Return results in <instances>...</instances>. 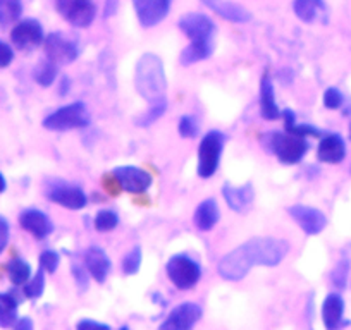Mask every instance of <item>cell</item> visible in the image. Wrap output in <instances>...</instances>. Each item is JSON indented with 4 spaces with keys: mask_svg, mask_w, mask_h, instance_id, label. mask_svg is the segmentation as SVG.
Wrapping results in <instances>:
<instances>
[{
    "mask_svg": "<svg viewBox=\"0 0 351 330\" xmlns=\"http://www.w3.org/2000/svg\"><path fill=\"white\" fill-rule=\"evenodd\" d=\"M180 29L190 38V45L181 53L183 66L200 62L212 55L215 45V25L208 16L190 12L180 19Z\"/></svg>",
    "mask_w": 351,
    "mask_h": 330,
    "instance_id": "1",
    "label": "cell"
},
{
    "mask_svg": "<svg viewBox=\"0 0 351 330\" xmlns=\"http://www.w3.org/2000/svg\"><path fill=\"white\" fill-rule=\"evenodd\" d=\"M134 86L141 99L147 100L150 105L165 103L167 81H165L164 64L155 53H145L138 60L134 69Z\"/></svg>",
    "mask_w": 351,
    "mask_h": 330,
    "instance_id": "2",
    "label": "cell"
},
{
    "mask_svg": "<svg viewBox=\"0 0 351 330\" xmlns=\"http://www.w3.org/2000/svg\"><path fill=\"white\" fill-rule=\"evenodd\" d=\"M288 242L278 238H253L239 246L243 258L250 268L255 265L276 267L288 253Z\"/></svg>",
    "mask_w": 351,
    "mask_h": 330,
    "instance_id": "3",
    "label": "cell"
},
{
    "mask_svg": "<svg viewBox=\"0 0 351 330\" xmlns=\"http://www.w3.org/2000/svg\"><path fill=\"white\" fill-rule=\"evenodd\" d=\"M263 144L271 153H274L282 164L295 165L308 151V141L303 136L289 133H269L263 136Z\"/></svg>",
    "mask_w": 351,
    "mask_h": 330,
    "instance_id": "4",
    "label": "cell"
},
{
    "mask_svg": "<svg viewBox=\"0 0 351 330\" xmlns=\"http://www.w3.org/2000/svg\"><path fill=\"white\" fill-rule=\"evenodd\" d=\"M88 124H90V112L83 102H74L66 107H60L43 120V127L50 131L83 129Z\"/></svg>",
    "mask_w": 351,
    "mask_h": 330,
    "instance_id": "5",
    "label": "cell"
},
{
    "mask_svg": "<svg viewBox=\"0 0 351 330\" xmlns=\"http://www.w3.org/2000/svg\"><path fill=\"white\" fill-rule=\"evenodd\" d=\"M222 148H224V134L219 131H210L202 138L198 147V176L208 179L217 173Z\"/></svg>",
    "mask_w": 351,
    "mask_h": 330,
    "instance_id": "6",
    "label": "cell"
},
{
    "mask_svg": "<svg viewBox=\"0 0 351 330\" xmlns=\"http://www.w3.org/2000/svg\"><path fill=\"white\" fill-rule=\"evenodd\" d=\"M167 275L176 288L186 291L198 284L202 277V268L193 258L186 255H176L169 260Z\"/></svg>",
    "mask_w": 351,
    "mask_h": 330,
    "instance_id": "7",
    "label": "cell"
},
{
    "mask_svg": "<svg viewBox=\"0 0 351 330\" xmlns=\"http://www.w3.org/2000/svg\"><path fill=\"white\" fill-rule=\"evenodd\" d=\"M56 9L74 28H88L97 18L93 0H56Z\"/></svg>",
    "mask_w": 351,
    "mask_h": 330,
    "instance_id": "8",
    "label": "cell"
},
{
    "mask_svg": "<svg viewBox=\"0 0 351 330\" xmlns=\"http://www.w3.org/2000/svg\"><path fill=\"white\" fill-rule=\"evenodd\" d=\"M43 50L50 62L56 66H67V64L74 62L80 55V47L64 33H50L43 40Z\"/></svg>",
    "mask_w": 351,
    "mask_h": 330,
    "instance_id": "9",
    "label": "cell"
},
{
    "mask_svg": "<svg viewBox=\"0 0 351 330\" xmlns=\"http://www.w3.org/2000/svg\"><path fill=\"white\" fill-rule=\"evenodd\" d=\"M45 194L50 201L64 208H69V210H81L88 203L86 194L81 188L74 186V184H67L64 181H50Z\"/></svg>",
    "mask_w": 351,
    "mask_h": 330,
    "instance_id": "10",
    "label": "cell"
},
{
    "mask_svg": "<svg viewBox=\"0 0 351 330\" xmlns=\"http://www.w3.org/2000/svg\"><path fill=\"white\" fill-rule=\"evenodd\" d=\"M45 40L42 25L36 19H23L14 25L11 31V42L19 50H33Z\"/></svg>",
    "mask_w": 351,
    "mask_h": 330,
    "instance_id": "11",
    "label": "cell"
},
{
    "mask_svg": "<svg viewBox=\"0 0 351 330\" xmlns=\"http://www.w3.org/2000/svg\"><path fill=\"white\" fill-rule=\"evenodd\" d=\"M134 12L143 28H154L167 18L171 0H133Z\"/></svg>",
    "mask_w": 351,
    "mask_h": 330,
    "instance_id": "12",
    "label": "cell"
},
{
    "mask_svg": "<svg viewBox=\"0 0 351 330\" xmlns=\"http://www.w3.org/2000/svg\"><path fill=\"white\" fill-rule=\"evenodd\" d=\"M202 308L195 303H183L176 306L158 330H191L202 318Z\"/></svg>",
    "mask_w": 351,
    "mask_h": 330,
    "instance_id": "13",
    "label": "cell"
},
{
    "mask_svg": "<svg viewBox=\"0 0 351 330\" xmlns=\"http://www.w3.org/2000/svg\"><path fill=\"white\" fill-rule=\"evenodd\" d=\"M114 179L119 184L121 190H124L126 193L140 194L145 193L148 188L152 186V176L143 169H138V167H117L114 170Z\"/></svg>",
    "mask_w": 351,
    "mask_h": 330,
    "instance_id": "14",
    "label": "cell"
},
{
    "mask_svg": "<svg viewBox=\"0 0 351 330\" xmlns=\"http://www.w3.org/2000/svg\"><path fill=\"white\" fill-rule=\"evenodd\" d=\"M289 215L308 236L320 234L327 225L326 215L317 208L306 207V205H295V207L289 208Z\"/></svg>",
    "mask_w": 351,
    "mask_h": 330,
    "instance_id": "15",
    "label": "cell"
},
{
    "mask_svg": "<svg viewBox=\"0 0 351 330\" xmlns=\"http://www.w3.org/2000/svg\"><path fill=\"white\" fill-rule=\"evenodd\" d=\"M293 11L300 21L306 25H315V23H327V5L324 0H295L293 2Z\"/></svg>",
    "mask_w": 351,
    "mask_h": 330,
    "instance_id": "16",
    "label": "cell"
},
{
    "mask_svg": "<svg viewBox=\"0 0 351 330\" xmlns=\"http://www.w3.org/2000/svg\"><path fill=\"white\" fill-rule=\"evenodd\" d=\"M19 224L36 239H45L53 229L52 220L43 212L35 210V208H28V210L23 212L19 215Z\"/></svg>",
    "mask_w": 351,
    "mask_h": 330,
    "instance_id": "17",
    "label": "cell"
},
{
    "mask_svg": "<svg viewBox=\"0 0 351 330\" xmlns=\"http://www.w3.org/2000/svg\"><path fill=\"white\" fill-rule=\"evenodd\" d=\"M202 4L226 21L248 23L252 19V14L243 5L231 2V0H202Z\"/></svg>",
    "mask_w": 351,
    "mask_h": 330,
    "instance_id": "18",
    "label": "cell"
},
{
    "mask_svg": "<svg viewBox=\"0 0 351 330\" xmlns=\"http://www.w3.org/2000/svg\"><path fill=\"white\" fill-rule=\"evenodd\" d=\"M317 157L324 164H339L346 157V143L339 134H326L317 148Z\"/></svg>",
    "mask_w": 351,
    "mask_h": 330,
    "instance_id": "19",
    "label": "cell"
},
{
    "mask_svg": "<svg viewBox=\"0 0 351 330\" xmlns=\"http://www.w3.org/2000/svg\"><path fill=\"white\" fill-rule=\"evenodd\" d=\"M84 267H86L88 274L92 275L99 284H104L110 272V260L102 248L92 246L84 255Z\"/></svg>",
    "mask_w": 351,
    "mask_h": 330,
    "instance_id": "20",
    "label": "cell"
},
{
    "mask_svg": "<svg viewBox=\"0 0 351 330\" xmlns=\"http://www.w3.org/2000/svg\"><path fill=\"white\" fill-rule=\"evenodd\" d=\"M222 194H224L226 203L229 205V208H232L238 214H243L250 208V205L253 203V198H255V191L250 183H246L245 186H231V184H226L222 188Z\"/></svg>",
    "mask_w": 351,
    "mask_h": 330,
    "instance_id": "21",
    "label": "cell"
},
{
    "mask_svg": "<svg viewBox=\"0 0 351 330\" xmlns=\"http://www.w3.org/2000/svg\"><path fill=\"white\" fill-rule=\"evenodd\" d=\"M344 301L339 294L332 292L324 299L322 305V320L327 330H339L343 325Z\"/></svg>",
    "mask_w": 351,
    "mask_h": 330,
    "instance_id": "22",
    "label": "cell"
},
{
    "mask_svg": "<svg viewBox=\"0 0 351 330\" xmlns=\"http://www.w3.org/2000/svg\"><path fill=\"white\" fill-rule=\"evenodd\" d=\"M260 110H262L263 119L267 120H276L282 116L281 109L276 103L274 86L267 74L262 77V85H260Z\"/></svg>",
    "mask_w": 351,
    "mask_h": 330,
    "instance_id": "23",
    "label": "cell"
},
{
    "mask_svg": "<svg viewBox=\"0 0 351 330\" xmlns=\"http://www.w3.org/2000/svg\"><path fill=\"white\" fill-rule=\"evenodd\" d=\"M219 207L215 200H205L198 205L197 212H195V225L200 231H210L215 227L219 222Z\"/></svg>",
    "mask_w": 351,
    "mask_h": 330,
    "instance_id": "24",
    "label": "cell"
},
{
    "mask_svg": "<svg viewBox=\"0 0 351 330\" xmlns=\"http://www.w3.org/2000/svg\"><path fill=\"white\" fill-rule=\"evenodd\" d=\"M18 322V299L12 294H0V327L9 329Z\"/></svg>",
    "mask_w": 351,
    "mask_h": 330,
    "instance_id": "25",
    "label": "cell"
},
{
    "mask_svg": "<svg viewBox=\"0 0 351 330\" xmlns=\"http://www.w3.org/2000/svg\"><path fill=\"white\" fill-rule=\"evenodd\" d=\"M23 14L21 0H0V25L9 26L19 21Z\"/></svg>",
    "mask_w": 351,
    "mask_h": 330,
    "instance_id": "26",
    "label": "cell"
},
{
    "mask_svg": "<svg viewBox=\"0 0 351 330\" xmlns=\"http://www.w3.org/2000/svg\"><path fill=\"white\" fill-rule=\"evenodd\" d=\"M8 274L12 284L25 285L26 282L32 279V268H29V265L26 264L25 260L14 258V260H11V264L8 265Z\"/></svg>",
    "mask_w": 351,
    "mask_h": 330,
    "instance_id": "27",
    "label": "cell"
},
{
    "mask_svg": "<svg viewBox=\"0 0 351 330\" xmlns=\"http://www.w3.org/2000/svg\"><path fill=\"white\" fill-rule=\"evenodd\" d=\"M57 67L59 66H56L53 62H50L49 59L42 60V62L35 67V73H33L36 83H38L40 86H45V88L47 86L52 85L57 77Z\"/></svg>",
    "mask_w": 351,
    "mask_h": 330,
    "instance_id": "28",
    "label": "cell"
},
{
    "mask_svg": "<svg viewBox=\"0 0 351 330\" xmlns=\"http://www.w3.org/2000/svg\"><path fill=\"white\" fill-rule=\"evenodd\" d=\"M119 224V217L112 210H100L95 217V229L100 232L112 231Z\"/></svg>",
    "mask_w": 351,
    "mask_h": 330,
    "instance_id": "29",
    "label": "cell"
},
{
    "mask_svg": "<svg viewBox=\"0 0 351 330\" xmlns=\"http://www.w3.org/2000/svg\"><path fill=\"white\" fill-rule=\"evenodd\" d=\"M43 289H45V277H43V268L38 270V274L33 275V279H29L25 284V296L29 299H36L43 294Z\"/></svg>",
    "mask_w": 351,
    "mask_h": 330,
    "instance_id": "30",
    "label": "cell"
},
{
    "mask_svg": "<svg viewBox=\"0 0 351 330\" xmlns=\"http://www.w3.org/2000/svg\"><path fill=\"white\" fill-rule=\"evenodd\" d=\"M140 265H141V250L140 248H133V250L124 257L123 272L126 275H134L138 270H140Z\"/></svg>",
    "mask_w": 351,
    "mask_h": 330,
    "instance_id": "31",
    "label": "cell"
},
{
    "mask_svg": "<svg viewBox=\"0 0 351 330\" xmlns=\"http://www.w3.org/2000/svg\"><path fill=\"white\" fill-rule=\"evenodd\" d=\"M165 107H167V103H158V105H152L148 112H145L143 116L138 117L136 124H138V126H141V127L150 126V124H154L155 120L158 119V117L164 116Z\"/></svg>",
    "mask_w": 351,
    "mask_h": 330,
    "instance_id": "32",
    "label": "cell"
},
{
    "mask_svg": "<svg viewBox=\"0 0 351 330\" xmlns=\"http://www.w3.org/2000/svg\"><path fill=\"white\" fill-rule=\"evenodd\" d=\"M348 270H350V262L346 258L339 260L337 267L332 270V282L336 288L343 289L344 284H346V277H348Z\"/></svg>",
    "mask_w": 351,
    "mask_h": 330,
    "instance_id": "33",
    "label": "cell"
},
{
    "mask_svg": "<svg viewBox=\"0 0 351 330\" xmlns=\"http://www.w3.org/2000/svg\"><path fill=\"white\" fill-rule=\"evenodd\" d=\"M343 93L337 88H327L324 93V105L330 110H336L343 105Z\"/></svg>",
    "mask_w": 351,
    "mask_h": 330,
    "instance_id": "34",
    "label": "cell"
},
{
    "mask_svg": "<svg viewBox=\"0 0 351 330\" xmlns=\"http://www.w3.org/2000/svg\"><path fill=\"white\" fill-rule=\"evenodd\" d=\"M40 265H42V268L45 272L53 274L57 270V267H59V255L52 250L43 251L42 257H40Z\"/></svg>",
    "mask_w": 351,
    "mask_h": 330,
    "instance_id": "35",
    "label": "cell"
},
{
    "mask_svg": "<svg viewBox=\"0 0 351 330\" xmlns=\"http://www.w3.org/2000/svg\"><path fill=\"white\" fill-rule=\"evenodd\" d=\"M180 134L183 138H195L198 134V124L193 117L184 116L180 120Z\"/></svg>",
    "mask_w": 351,
    "mask_h": 330,
    "instance_id": "36",
    "label": "cell"
},
{
    "mask_svg": "<svg viewBox=\"0 0 351 330\" xmlns=\"http://www.w3.org/2000/svg\"><path fill=\"white\" fill-rule=\"evenodd\" d=\"M12 60H14V50L0 40V67H8Z\"/></svg>",
    "mask_w": 351,
    "mask_h": 330,
    "instance_id": "37",
    "label": "cell"
},
{
    "mask_svg": "<svg viewBox=\"0 0 351 330\" xmlns=\"http://www.w3.org/2000/svg\"><path fill=\"white\" fill-rule=\"evenodd\" d=\"M9 242V224L4 217H0V255L4 253Z\"/></svg>",
    "mask_w": 351,
    "mask_h": 330,
    "instance_id": "38",
    "label": "cell"
},
{
    "mask_svg": "<svg viewBox=\"0 0 351 330\" xmlns=\"http://www.w3.org/2000/svg\"><path fill=\"white\" fill-rule=\"evenodd\" d=\"M76 330H110V327L106 323L93 322V320H81L76 325Z\"/></svg>",
    "mask_w": 351,
    "mask_h": 330,
    "instance_id": "39",
    "label": "cell"
},
{
    "mask_svg": "<svg viewBox=\"0 0 351 330\" xmlns=\"http://www.w3.org/2000/svg\"><path fill=\"white\" fill-rule=\"evenodd\" d=\"M119 8V0H106V8H104V16L106 18H112Z\"/></svg>",
    "mask_w": 351,
    "mask_h": 330,
    "instance_id": "40",
    "label": "cell"
},
{
    "mask_svg": "<svg viewBox=\"0 0 351 330\" xmlns=\"http://www.w3.org/2000/svg\"><path fill=\"white\" fill-rule=\"evenodd\" d=\"M12 330H33V320L28 316H23L12 325Z\"/></svg>",
    "mask_w": 351,
    "mask_h": 330,
    "instance_id": "41",
    "label": "cell"
},
{
    "mask_svg": "<svg viewBox=\"0 0 351 330\" xmlns=\"http://www.w3.org/2000/svg\"><path fill=\"white\" fill-rule=\"evenodd\" d=\"M74 274H76L77 284H80L81 288H86V279H84V272H83V268L80 267V270H77V267H74Z\"/></svg>",
    "mask_w": 351,
    "mask_h": 330,
    "instance_id": "42",
    "label": "cell"
},
{
    "mask_svg": "<svg viewBox=\"0 0 351 330\" xmlns=\"http://www.w3.org/2000/svg\"><path fill=\"white\" fill-rule=\"evenodd\" d=\"M5 188H8V183H5L4 176H2V174H0V193H4Z\"/></svg>",
    "mask_w": 351,
    "mask_h": 330,
    "instance_id": "43",
    "label": "cell"
},
{
    "mask_svg": "<svg viewBox=\"0 0 351 330\" xmlns=\"http://www.w3.org/2000/svg\"><path fill=\"white\" fill-rule=\"evenodd\" d=\"M119 330H130V329H128V327H123V329H119Z\"/></svg>",
    "mask_w": 351,
    "mask_h": 330,
    "instance_id": "44",
    "label": "cell"
},
{
    "mask_svg": "<svg viewBox=\"0 0 351 330\" xmlns=\"http://www.w3.org/2000/svg\"><path fill=\"white\" fill-rule=\"evenodd\" d=\"M350 138H351V124H350Z\"/></svg>",
    "mask_w": 351,
    "mask_h": 330,
    "instance_id": "45",
    "label": "cell"
}]
</instances>
